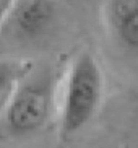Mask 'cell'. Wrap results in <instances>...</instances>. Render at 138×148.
<instances>
[{"instance_id":"obj_1","label":"cell","mask_w":138,"mask_h":148,"mask_svg":"<svg viewBox=\"0 0 138 148\" xmlns=\"http://www.w3.org/2000/svg\"><path fill=\"white\" fill-rule=\"evenodd\" d=\"M104 95V75L99 62L88 51L72 60L64 82L59 135L68 140L81 132L99 111Z\"/></svg>"},{"instance_id":"obj_2","label":"cell","mask_w":138,"mask_h":148,"mask_svg":"<svg viewBox=\"0 0 138 148\" xmlns=\"http://www.w3.org/2000/svg\"><path fill=\"white\" fill-rule=\"evenodd\" d=\"M57 73L51 65L33 67L2 112L3 130L15 138L31 137L49 124L55 104Z\"/></svg>"},{"instance_id":"obj_3","label":"cell","mask_w":138,"mask_h":148,"mask_svg":"<svg viewBox=\"0 0 138 148\" xmlns=\"http://www.w3.org/2000/svg\"><path fill=\"white\" fill-rule=\"evenodd\" d=\"M57 12L59 7L54 2H42V0L12 2L2 29L0 42L7 41L8 44H18V46L38 42L51 33L57 20Z\"/></svg>"},{"instance_id":"obj_4","label":"cell","mask_w":138,"mask_h":148,"mask_svg":"<svg viewBox=\"0 0 138 148\" xmlns=\"http://www.w3.org/2000/svg\"><path fill=\"white\" fill-rule=\"evenodd\" d=\"M106 20L119 41L128 52L138 54V2L119 0L106 5Z\"/></svg>"},{"instance_id":"obj_5","label":"cell","mask_w":138,"mask_h":148,"mask_svg":"<svg viewBox=\"0 0 138 148\" xmlns=\"http://www.w3.org/2000/svg\"><path fill=\"white\" fill-rule=\"evenodd\" d=\"M34 64L29 59L0 57V114L5 111L16 86L31 72Z\"/></svg>"},{"instance_id":"obj_6","label":"cell","mask_w":138,"mask_h":148,"mask_svg":"<svg viewBox=\"0 0 138 148\" xmlns=\"http://www.w3.org/2000/svg\"><path fill=\"white\" fill-rule=\"evenodd\" d=\"M10 7H12V0H0V36H2V29H3L7 15L10 12Z\"/></svg>"}]
</instances>
